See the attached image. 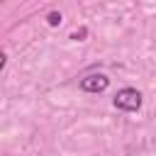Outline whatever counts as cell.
I'll list each match as a JSON object with an SVG mask.
<instances>
[{
  "label": "cell",
  "instance_id": "1",
  "mask_svg": "<svg viewBox=\"0 0 156 156\" xmlns=\"http://www.w3.org/2000/svg\"><path fill=\"white\" fill-rule=\"evenodd\" d=\"M115 107L117 110H124V112H136L141 107V93L136 88H122L117 95H115Z\"/></svg>",
  "mask_w": 156,
  "mask_h": 156
},
{
  "label": "cell",
  "instance_id": "2",
  "mask_svg": "<svg viewBox=\"0 0 156 156\" xmlns=\"http://www.w3.org/2000/svg\"><path fill=\"white\" fill-rule=\"evenodd\" d=\"M80 90H85V93H102L107 85H110V78L105 76V73H88V76H83L80 78Z\"/></svg>",
  "mask_w": 156,
  "mask_h": 156
},
{
  "label": "cell",
  "instance_id": "3",
  "mask_svg": "<svg viewBox=\"0 0 156 156\" xmlns=\"http://www.w3.org/2000/svg\"><path fill=\"white\" fill-rule=\"evenodd\" d=\"M46 22H49L51 27H58V24H61V12H49V15H46Z\"/></svg>",
  "mask_w": 156,
  "mask_h": 156
}]
</instances>
